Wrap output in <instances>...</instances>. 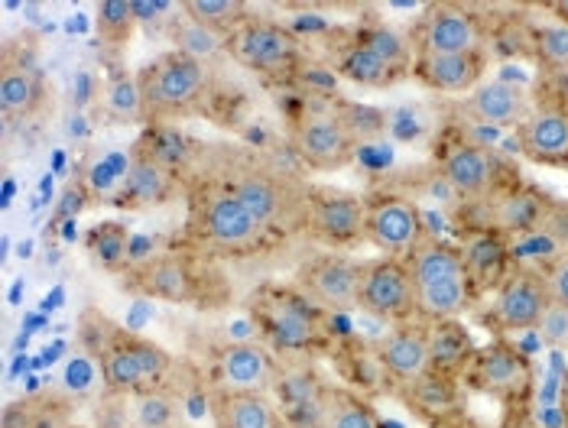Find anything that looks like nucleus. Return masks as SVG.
Returning a JSON list of instances; mask_svg holds the SVG:
<instances>
[{
  "label": "nucleus",
  "mask_w": 568,
  "mask_h": 428,
  "mask_svg": "<svg viewBox=\"0 0 568 428\" xmlns=\"http://www.w3.org/2000/svg\"><path fill=\"white\" fill-rule=\"evenodd\" d=\"M98 384H104V374H101V360L88 357V354H75L65 360L62 367V389L72 393V396H88Z\"/></svg>",
  "instance_id": "35"
},
{
  "label": "nucleus",
  "mask_w": 568,
  "mask_h": 428,
  "mask_svg": "<svg viewBox=\"0 0 568 428\" xmlns=\"http://www.w3.org/2000/svg\"><path fill=\"white\" fill-rule=\"evenodd\" d=\"M465 111L487 128H510V124L524 128L532 118V101L526 88L510 85V82H487L468 94Z\"/></svg>",
  "instance_id": "13"
},
{
  "label": "nucleus",
  "mask_w": 568,
  "mask_h": 428,
  "mask_svg": "<svg viewBox=\"0 0 568 428\" xmlns=\"http://www.w3.org/2000/svg\"><path fill=\"white\" fill-rule=\"evenodd\" d=\"M429 357H433V370H438V374L465 364L471 357L468 332L455 318L452 322H438V328L429 335Z\"/></svg>",
  "instance_id": "31"
},
{
  "label": "nucleus",
  "mask_w": 568,
  "mask_h": 428,
  "mask_svg": "<svg viewBox=\"0 0 568 428\" xmlns=\"http://www.w3.org/2000/svg\"><path fill=\"white\" fill-rule=\"evenodd\" d=\"M40 98H43V85L30 65H20V62L3 65V72H0V114L7 121L30 118L37 111Z\"/></svg>",
  "instance_id": "23"
},
{
  "label": "nucleus",
  "mask_w": 568,
  "mask_h": 428,
  "mask_svg": "<svg viewBox=\"0 0 568 428\" xmlns=\"http://www.w3.org/2000/svg\"><path fill=\"white\" fill-rule=\"evenodd\" d=\"M88 251L91 257L98 259L101 266H118L124 254H128V231L114 221L108 224H98L91 234H88Z\"/></svg>",
  "instance_id": "34"
},
{
  "label": "nucleus",
  "mask_w": 568,
  "mask_h": 428,
  "mask_svg": "<svg viewBox=\"0 0 568 428\" xmlns=\"http://www.w3.org/2000/svg\"><path fill=\"white\" fill-rule=\"evenodd\" d=\"M381 367L403 384H413L416 377L429 374L433 370L429 335L416 328H399L394 335H387V342L381 344Z\"/></svg>",
  "instance_id": "19"
},
{
  "label": "nucleus",
  "mask_w": 568,
  "mask_h": 428,
  "mask_svg": "<svg viewBox=\"0 0 568 428\" xmlns=\"http://www.w3.org/2000/svg\"><path fill=\"white\" fill-rule=\"evenodd\" d=\"M562 402H566V409H568V370H566V380H562Z\"/></svg>",
  "instance_id": "47"
},
{
  "label": "nucleus",
  "mask_w": 568,
  "mask_h": 428,
  "mask_svg": "<svg viewBox=\"0 0 568 428\" xmlns=\"http://www.w3.org/2000/svg\"><path fill=\"white\" fill-rule=\"evenodd\" d=\"M354 140L357 133L345 124L342 114H322L296 128L293 150L312 170H342L354 156Z\"/></svg>",
  "instance_id": "6"
},
{
  "label": "nucleus",
  "mask_w": 568,
  "mask_h": 428,
  "mask_svg": "<svg viewBox=\"0 0 568 428\" xmlns=\"http://www.w3.org/2000/svg\"><path fill=\"white\" fill-rule=\"evenodd\" d=\"M546 308H549L546 283L532 273H510L500 283L497 302H494V315H497L500 328H507V332L539 328Z\"/></svg>",
  "instance_id": "10"
},
{
  "label": "nucleus",
  "mask_w": 568,
  "mask_h": 428,
  "mask_svg": "<svg viewBox=\"0 0 568 428\" xmlns=\"http://www.w3.org/2000/svg\"><path fill=\"white\" fill-rule=\"evenodd\" d=\"M318 428H381V422L361 396L325 386L318 399Z\"/></svg>",
  "instance_id": "24"
},
{
  "label": "nucleus",
  "mask_w": 568,
  "mask_h": 428,
  "mask_svg": "<svg viewBox=\"0 0 568 428\" xmlns=\"http://www.w3.org/2000/svg\"><path fill=\"white\" fill-rule=\"evenodd\" d=\"M136 88L143 98V114H182L209 91V65L182 52H170L143 69Z\"/></svg>",
  "instance_id": "1"
},
{
  "label": "nucleus",
  "mask_w": 568,
  "mask_h": 428,
  "mask_svg": "<svg viewBox=\"0 0 568 428\" xmlns=\"http://www.w3.org/2000/svg\"><path fill=\"white\" fill-rule=\"evenodd\" d=\"M539 335L542 342L559 347V344L568 342V308H559V305H549L542 322H539Z\"/></svg>",
  "instance_id": "40"
},
{
  "label": "nucleus",
  "mask_w": 568,
  "mask_h": 428,
  "mask_svg": "<svg viewBox=\"0 0 568 428\" xmlns=\"http://www.w3.org/2000/svg\"><path fill=\"white\" fill-rule=\"evenodd\" d=\"M338 72L357 85H384V82H390L394 65L387 59H381L371 45L357 43L338 59Z\"/></svg>",
  "instance_id": "32"
},
{
  "label": "nucleus",
  "mask_w": 568,
  "mask_h": 428,
  "mask_svg": "<svg viewBox=\"0 0 568 428\" xmlns=\"http://www.w3.org/2000/svg\"><path fill=\"white\" fill-rule=\"evenodd\" d=\"M227 55L251 72H276V69L296 62L300 40L273 20L251 17L244 27H237L227 37Z\"/></svg>",
  "instance_id": "5"
},
{
  "label": "nucleus",
  "mask_w": 568,
  "mask_h": 428,
  "mask_svg": "<svg viewBox=\"0 0 568 428\" xmlns=\"http://www.w3.org/2000/svg\"><path fill=\"white\" fill-rule=\"evenodd\" d=\"M173 179L163 163H156L153 156H136L124 179V192L131 195L136 205H160L170 198Z\"/></svg>",
  "instance_id": "27"
},
{
  "label": "nucleus",
  "mask_w": 568,
  "mask_h": 428,
  "mask_svg": "<svg viewBox=\"0 0 568 428\" xmlns=\"http://www.w3.org/2000/svg\"><path fill=\"white\" fill-rule=\"evenodd\" d=\"M471 377L484 393H497V396L517 393L529 384V360L507 344H494L475 354Z\"/></svg>",
  "instance_id": "15"
},
{
  "label": "nucleus",
  "mask_w": 568,
  "mask_h": 428,
  "mask_svg": "<svg viewBox=\"0 0 568 428\" xmlns=\"http://www.w3.org/2000/svg\"><path fill=\"white\" fill-rule=\"evenodd\" d=\"M199 231L212 251L227 257L254 254L263 244V227L254 214L241 205L231 188H212L199 202Z\"/></svg>",
  "instance_id": "3"
},
{
  "label": "nucleus",
  "mask_w": 568,
  "mask_h": 428,
  "mask_svg": "<svg viewBox=\"0 0 568 428\" xmlns=\"http://www.w3.org/2000/svg\"><path fill=\"white\" fill-rule=\"evenodd\" d=\"M364 45H371L381 59H387L390 65H403L406 62V43L396 37L394 30H371V33H364Z\"/></svg>",
  "instance_id": "39"
},
{
  "label": "nucleus",
  "mask_w": 568,
  "mask_h": 428,
  "mask_svg": "<svg viewBox=\"0 0 568 428\" xmlns=\"http://www.w3.org/2000/svg\"><path fill=\"white\" fill-rule=\"evenodd\" d=\"M406 269H409V276L416 283V293L438 286V283H448V279H458V276H468L465 257H462L458 247L442 244V241H426V237L409 251Z\"/></svg>",
  "instance_id": "20"
},
{
  "label": "nucleus",
  "mask_w": 568,
  "mask_h": 428,
  "mask_svg": "<svg viewBox=\"0 0 568 428\" xmlns=\"http://www.w3.org/2000/svg\"><path fill=\"white\" fill-rule=\"evenodd\" d=\"M556 10H559V17L568 23V3H556Z\"/></svg>",
  "instance_id": "46"
},
{
  "label": "nucleus",
  "mask_w": 568,
  "mask_h": 428,
  "mask_svg": "<svg viewBox=\"0 0 568 428\" xmlns=\"http://www.w3.org/2000/svg\"><path fill=\"white\" fill-rule=\"evenodd\" d=\"M520 146L526 156L539 163L568 160V114L566 111H539L520 128Z\"/></svg>",
  "instance_id": "21"
},
{
  "label": "nucleus",
  "mask_w": 568,
  "mask_h": 428,
  "mask_svg": "<svg viewBox=\"0 0 568 428\" xmlns=\"http://www.w3.org/2000/svg\"><path fill=\"white\" fill-rule=\"evenodd\" d=\"M465 257V269H468V279L471 283H497V279H507L504 269H507V247L497 234H478L468 241V247L462 251Z\"/></svg>",
  "instance_id": "26"
},
{
  "label": "nucleus",
  "mask_w": 568,
  "mask_h": 428,
  "mask_svg": "<svg viewBox=\"0 0 568 428\" xmlns=\"http://www.w3.org/2000/svg\"><path fill=\"white\" fill-rule=\"evenodd\" d=\"M227 188L261 221L263 231L266 227H296L300 221H306L308 198L300 195L296 182L283 172L251 166V170L237 172Z\"/></svg>",
  "instance_id": "2"
},
{
  "label": "nucleus",
  "mask_w": 568,
  "mask_h": 428,
  "mask_svg": "<svg viewBox=\"0 0 568 428\" xmlns=\"http://www.w3.org/2000/svg\"><path fill=\"white\" fill-rule=\"evenodd\" d=\"M484 65L478 52H458V55H433L423 52L419 55V75L429 88H436L442 94H462V91H475L481 79Z\"/></svg>",
  "instance_id": "18"
},
{
  "label": "nucleus",
  "mask_w": 568,
  "mask_h": 428,
  "mask_svg": "<svg viewBox=\"0 0 568 428\" xmlns=\"http://www.w3.org/2000/svg\"><path fill=\"white\" fill-rule=\"evenodd\" d=\"M423 52L433 55H458V52H478V23L465 7L438 3L423 20Z\"/></svg>",
  "instance_id": "11"
},
{
  "label": "nucleus",
  "mask_w": 568,
  "mask_h": 428,
  "mask_svg": "<svg viewBox=\"0 0 568 428\" xmlns=\"http://www.w3.org/2000/svg\"><path fill=\"white\" fill-rule=\"evenodd\" d=\"M532 49L546 65H568V23H546L536 30Z\"/></svg>",
  "instance_id": "38"
},
{
  "label": "nucleus",
  "mask_w": 568,
  "mask_h": 428,
  "mask_svg": "<svg viewBox=\"0 0 568 428\" xmlns=\"http://www.w3.org/2000/svg\"><path fill=\"white\" fill-rule=\"evenodd\" d=\"M136 422L143 428H163L170 422V402H166L163 396H146V399L140 402Z\"/></svg>",
  "instance_id": "42"
},
{
  "label": "nucleus",
  "mask_w": 568,
  "mask_h": 428,
  "mask_svg": "<svg viewBox=\"0 0 568 428\" xmlns=\"http://www.w3.org/2000/svg\"><path fill=\"white\" fill-rule=\"evenodd\" d=\"M146 289L166 302H185L192 296L189 269H185L175 257L156 259V263L146 269Z\"/></svg>",
  "instance_id": "33"
},
{
  "label": "nucleus",
  "mask_w": 568,
  "mask_h": 428,
  "mask_svg": "<svg viewBox=\"0 0 568 428\" xmlns=\"http://www.w3.org/2000/svg\"><path fill=\"white\" fill-rule=\"evenodd\" d=\"M170 370V354L150 342H124L101 354L104 386L114 393H131L146 384H156Z\"/></svg>",
  "instance_id": "7"
},
{
  "label": "nucleus",
  "mask_w": 568,
  "mask_h": 428,
  "mask_svg": "<svg viewBox=\"0 0 568 428\" xmlns=\"http://www.w3.org/2000/svg\"><path fill=\"white\" fill-rule=\"evenodd\" d=\"M364 237L384 251L387 257H403L409 254L419 241H423V221L419 208L406 198H384L377 205L367 208V224H364Z\"/></svg>",
  "instance_id": "9"
},
{
  "label": "nucleus",
  "mask_w": 568,
  "mask_h": 428,
  "mask_svg": "<svg viewBox=\"0 0 568 428\" xmlns=\"http://www.w3.org/2000/svg\"><path fill=\"white\" fill-rule=\"evenodd\" d=\"M542 221L546 208L536 192H510L494 205V224L507 234H532Z\"/></svg>",
  "instance_id": "29"
},
{
  "label": "nucleus",
  "mask_w": 568,
  "mask_h": 428,
  "mask_svg": "<svg viewBox=\"0 0 568 428\" xmlns=\"http://www.w3.org/2000/svg\"><path fill=\"white\" fill-rule=\"evenodd\" d=\"M546 296H549V305H559V308H568V259L556 263L549 273H546Z\"/></svg>",
  "instance_id": "41"
},
{
  "label": "nucleus",
  "mask_w": 568,
  "mask_h": 428,
  "mask_svg": "<svg viewBox=\"0 0 568 428\" xmlns=\"http://www.w3.org/2000/svg\"><path fill=\"white\" fill-rule=\"evenodd\" d=\"M306 85H308V91L332 94V91H335V75H328V72H322V69H308Z\"/></svg>",
  "instance_id": "44"
},
{
  "label": "nucleus",
  "mask_w": 568,
  "mask_h": 428,
  "mask_svg": "<svg viewBox=\"0 0 568 428\" xmlns=\"http://www.w3.org/2000/svg\"><path fill=\"white\" fill-rule=\"evenodd\" d=\"M219 377L224 389L241 393H266L276 386V367L266 347L257 342L227 344L219 357Z\"/></svg>",
  "instance_id": "12"
},
{
  "label": "nucleus",
  "mask_w": 568,
  "mask_h": 428,
  "mask_svg": "<svg viewBox=\"0 0 568 428\" xmlns=\"http://www.w3.org/2000/svg\"><path fill=\"white\" fill-rule=\"evenodd\" d=\"M306 224L325 241L332 244H348L354 237L364 234V224H367V205L361 198H351V195H318V198H308V214Z\"/></svg>",
  "instance_id": "14"
},
{
  "label": "nucleus",
  "mask_w": 568,
  "mask_h": 428,
  "mask_svg": "<svg viewBox=\"0 0 568 428\" xmlns=\"http://www.w3.org/2000/svg\"><path fill=\"white\" fill-rule=\"evenodd\" d=\"M546 234L556 237V241H568V205H556L552 212H546V221H542Z\"/></svg>",
  "instance_id": "43"
},
{
  "label": "nucleus",
  "mask_w": 568,
  "mask_h": 428,
  "mask_svg": "<svg viewBox=\"0 0 568 428\" xmlns=\"http://www.w3.org/2000/svg\"><path fill=\"white\" fill-rule=\"evenodd\" d=\"M468 302H471V279L468 276H458V279H448V283H438V286L416 293V308L433 322L458 318L468 308Z\"/></svg>",
  "instance_id": "28"
},
{
  "label": "nucleus",
  "mask_w": 568,
  "mask_h": 428,
  "mask_svg": "<svg viewBox=\"0 0 568 428\" xmlns=\"http://www.w3.org/2000/svg\"><path fill=\"white\" fill-rule=\"evenodd\" d=\"M357 308L374 318H403L416 308V283L394 257L361 263Z\"/></svg>",
  "instance_id": "4"
},
{
  "label": "nucleus",
  "mask_w": 568,
  "mask_h": 428,
  "mask_svg": "<svg viewBox=\"0 0 568 428\" xmlns=\"http://www.w3.org/2000/svg\"><path fill=\"white\" fill-rule=\"evenodd\" d=\"M170 37H173L175 52H182L189 59H199V62H209V59H215V55H221L227 49V37L224 33L199 23V20H192V17H185V13H175L173 23H170Z\"/></svg>",
  "instance_id": "25"
},
{
  "label": "nucleus",
  "mask_w": 568,
  "mask_h": 428,
  "mask_svg": "<svg viewBox=\"0 0 568 428\" xmlns=\"http://www.w3.org/2000/svg\"><path fill=\"white\" fill-rule=\"evenodd\" d=\"M442 175H445V182H448L458 195H465V198H481L484 192L494 185L497 163H494V156H490L487 150H481V146L462 143V146L448 150V156H445V163H442Z\"/></svg>",
  "instance_id": "16"
},
{
  "label": "nucleus",
  "mask_w": 568,
  "mask_h": 428,
  "mask_svg": "<svg viewBox=\"0 0 568 428\" xmlns=\"http://www.w3.org/2000/svg\"><path fill=\"white\" fill-rule=\"evenodd\" d=\"M212 416L219 428H283V419L266 393L224 389L212 402Z\"/></svg>",
  "instance_id": "17"
},
{
  "label": "nucleus",
  "mask_w": 568,
  "mask_h": 428,
  "mask_svg": "<svg viewBox=\"0 0 568 428\" xmlns=\"http://www.w3.org/2000/svg\"><path fill=\"white\" fill-rule=\"evenodd\" d=\"M266 322H270L273 342L286 350H303L315 338V318L308 312L306 296H280L273 302Z\"/></svg>",
  "instance_id": "22"
},
{
  "label": "nucleus",
  "mask_w": 568,
  "mask_h": 428,
  "mask_svg": "<svg viewBox=\"0 0 568 428\" xmlns=\"http://www.w3.org/2000/svg\"><path fill=\"white\" fill-rule=\"evenodd\" d=\"M133 3L131 0H104L98 3V33L111 43H121L131 37L133 27Z\"/></svg>",
  "instance_id": "37"
},
{
  "label": "nucleus",
  "mask_w": 568,
  "mask_h": 428,
  "mask_svg": "<svg viewBox=\"0 0 568 428\" xmlns=\"http://www.w3.org/2000/svg\"><path fill=\"white\" fill-rule=\"evenodd\" d=\"M133 3V17L136 20H153V17H160L163 10H170V3H150V0H131Z\"/></svg>",
  "instance_id": "45"
},
{
  "label": "nucleus",
  "mask_w": 568,
  "mask_h": 428,
  "mask_svg": "<svg viewBox=\"0 0 568 428\" xmlns=\"http://www.w3.org/2000/svg\"><path fill=\"white\" fill-rule=\"evenodd\" d=\"M182 13L205 23V27H212V30H219L224 37H231L237 27H244L251 20L247 3H241V0H185Z\"/></svg>",
  "instance_id": "30"
},
{
  "label": "nucleus",
  "mask_w": 568,
  "mask_h": 428,
  "mask_svg": "<svg viewBox=\"0 0 568 428\" xmlns=\"http://www.w3.org/2000/svg\"><path fill=\"white\" fill-rule=\"evenodd\" d=\"M357 286H361V263L348 257H318L306 263L300 273L303 296L328 312L357 308Z\"/></svg>",
  "instance_id": "8"
},
{
  "label": "nucleus",
  "mask_w": 568,
  "mask_h": 428,
  "mask_svg": "<svg viewBox=\"0 0 568 428\" xmlns=\"http://www.w3.org/2000/svg\"><path fill=\"white\" fill-rule=\"evenodd\" d=\"M413 402H416L419 409L436 412L438 416V412L452 409L455 393H452V386H448V380H445L438 370H429V374H423V377L413 380Z\"/></svg>",
  "instance_id": "36"
}]
</instances>
